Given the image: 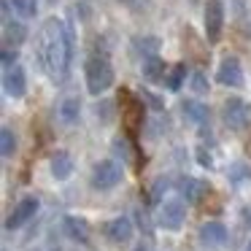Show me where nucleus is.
<instances>
[{
	"instance_id": "7c9ffc66",
	"label": "nucleus",
	"mask_w": 251,
	"mask_h": 251,
	"mask_svg": "<svg viewBox=\"0 0 251 251\" xmlns=\"http://www.w3.org/2000/svg\"><path fill=\"white\" fill-rule=\"evenodd\" d=\"M138 251H146V246H138Z\"/></svg>"
},
{
	"instance_id": "a878e982",
	"label": "nucleus",
	"mask_w": 251,
	"mask_h": 251,
	"mask_svg": "<svg viewBox=\"0 0 251 251\" xmlns=\"http://www.w3.org/2000/svg\"><path fill=\"white\" fill-rule=\"evenodd\" d=\"M192 89H195V92H208V81H205V76H202V73H195V76H192Z\"/></svg>"
},
{
	"instance_id": "aec40b11",
	"label": "nucleus",
	"mask_w": 251,
	"mask_h": 251,
	"mask_svg": "<svg viewBox=\"0 0 251 251\" xmlns=\"http://www.w3.org/2000/svg\"><path fill=\"white\" fill-rule=\"evenodd\" d=\"M78 114H81V100L78 98H65L60 103V119L65 122V125H73V122L78 119Z\"/></svg>"
},
{
	"instance_id": "4468645a",
	"label": "nucleus",
	"mask_w": 251,
	"mask_h": 251,
	"mask_svg": "<svg viewBox=\"0 0 251 251\" xmlns=\"http://www.w3.org/2000/svg\"><path fill=\"white\" fill-rule=\"evenodd\" d=\"M3 41H6V49H17L19 44H25L27 41V27H25L22 22H3Z\"/></svg>"
},
{
	"instance_id": "a211bd4d",
	"label": "nucleus",
	"mask_w": 251,
	"mask_h": 251,
	"mask_svg": "<svg viewBox=\"0 0 251 251\" xmlns=\"http://www.w3.org/2000/svg\"><path fill=\"white\" fill-rule=\"evenodd\" d=\"M184 116L189 122H195V125H205L208 122V116H211V111H208V105H202V103H197V100H186L184 105Z\"/></svg>"
},
{
	"instance_id": "6e6552de",
	"label": "nucleus",
	"mask_w": 251,
	"mask_h": 251,
	"mask_svg": "<svg viewBox=\"0 0 251 251\" xmlns=\"http://www.w3.org/2000/svg\"><path fill=\"white\" fill-rule=\"evenodd\" d=\"M224 125L229 130H246V125H249V105L240 98H229L224 103Z\"/></svg>"
},
{
	"instance_id": "423d86ee",
	"label": "nucleus",
	"mask_w": 251,
	"mask_h": 251,
	"mask_svg": "<svg viewBox=\"0 0 251 251\" xmlns=\"http://www.w3.org/2000/svg\"><path fill=\"white\" fill-rule=\"evenodd\" d=\"M159 227L165 229H181V224H184L186 219V205L184 200H178V197H173V200H165L162 208H159Z\"/></svg>"
},
{
	"instance_id": "f03ea898",
	"label": "nucleus",
	"mask_w": 251,
	"mask_h": 251,
	"mask_svg": "<svg viewBox=\"0 0 251 251\" xmlns=\"http://www.w3.org/2000/svg\"><path fill=\"white\" fill-rule=\"evenodd\" d=\"M84 78H87V92L98 98V95L108 92L114 87V68H111V62L105 57L92 54L87 60V65H84Z\"/></svg>"
},
{
	"instance_id": "c85d7f7f",
	"label": "nucleus",
	"mask_w": 251,
	"mask_h": 251,
	"mask_svg": "<svg viewBox=\"0 0 251 251\" xmlns=\"http://www.w3.org/2000/svg\"><path fill=\"white\" fill-rule=\"evenodd\" d=\"M165 186H168V181H165V178H159L157 184H154V189H151V202H157V200H159V195H162Z\"/></svg>"
},
{
	"instance_id": "2f4dec72",
	"label": "nucleus",
	"mask_w": 251,
	"mask_h": 251,
	"mask_svg": "<svg viewBox=\"0 0 251 251\" xmlns=\"http://www.w3.org/2000/svg\"><path fill=\"white\" fill-rule=\"evenodd\" d=\"M246 251H251V240H249V246H246Z\"/></svg>"
},
{
	"instance_id": "c756f323",
	"label": "nucleus",
	"mask_w": 251,
	"mask_h": 251,
	"mask_svg": "<svg viewBox=\"0 0 251 251\" xmlns=\"http://www.w3.org/2000/svg\"><path fill=\"white\" fill-rule=\"evenodd\" d=\"M246 222H249V227H251V208L246 211Z\"/></svg>"
},
{
	"instance_id": "bb28decb",
	"label": "nucleus",
	"mask_w": 251,
	"mask_h": 251,
	"mask_svg": "<svg viewBox=\"0 0 251 251\" xmlns=\"http://www.w3.org/2000/svg\"><path fill=\"white\" fill-rule=\"evenodd\" d=\"M0 60H3V65H6V71H8V68H14V65H17V51L3 49V57H0Z\"/></svg>"
},
{
	"instance_id": "f257e3e1",
	"label": "nucleus",
	"mask_w": 251,
	"mask_h": 251,
	"mask_svg": "<svg viewBox=\"0 0 251 251\" xmlns=\"http://www.w3.org/2000/svg\"><path fill=\"white\" fill-rule=\"evenodd\" d=\"M73 27L57 17H49L35 35V60L54 84L65 81L73 65Z\"/></svg>"
},
{
	"instance_id": "f8f14e48",
	"label": "nucleus",
	"mask_w": 251,
	"mask_h": 251,
	"mask_svg": "<svg viewBox=\"0 0 251 251\" xmlns=\"http://www.w3.org/2000/svg\"><path fill=\"white\" fill-rule=\"evenodd\" d=\"M105 235L111 238V243L116 246H125L132 240V222L127 216H119V219H111L108 227H105Z\"/></svg>"
},
{
	"instance_id": "9b49d317",
	"label": "nucleus",
	"mask_w": 251,
	"mask_h": 251,
	"mask_svg": "<svg viewBox=\"0 0 251 251\" xmlns=\"http://www.w3.org/2000/svg\"><path fill=\"white\" fill-rule=\"evenodd\" d=\"M200 243L205 249H222L227 243V227L222 222H205L200 227Z\"/></svg>"
},
{
	"instance_id": "412c9836",
	"label": "nucleus",
	"mask_w": 251,
	"mask_h": 251,
	"mask_svg": "<svg viewBox=\"0 0 251 251\" xmlns=\"http://www.w3.org/2000/svg\"><path fill=\"white\" fill-rule=\"evenodd\" d=\"M14 151H17V135H14L11 127H3L0 130V154L3 157H14Z\"/></svg>"
},
{
	"instance_id": "1a4fd4ad",
	"label": "nucleus",
	"mask_w": 251,
	"mask_h": 251,
	"mask_svg": "<svg viewBox=\"0 0 251 251\" xmlns=\"http://www.w3.org/2000/svg\"><path fill=\"white\" fill-rule=\"evenodd\" d=\"M38 197H25V200H19V205L11 211V216L6 219V229H17L22 227L25 222H30V219L38 213Z\"/></svg>"
},
{
	"instance_id": "f3484780",
	"label": "nucleus",
	"mask_w": 251,
	"mask_h": 251,
	"mask_svg": "<svg viewBox=\"0 0 251 251\" xmlns=\"http://www.w3.org/2000/svg\"><path fill=\"white\" fill-rule=\"evenodd\" d=\"M141 73H143V78H146V81H159V78L165 81V76H168V71H165V62L159 60L157 54H154V57H143Z\"/></svg>"
},
{
	"instance_id": "ddd939ff",
	"label": "nucleus",
	"mask_w": 251,
	"mask_h": 251,
	"mask_svg": "<svg viewBox=\"0 0 251 251\" xmlns=\"http://www.w3.org/2000/svg\"><path fill=\"white\" fill-rule=\"evenodd\" d=\"M178 192H181V197H184L186 202H200L202 197L211 192V186H208L205 181H200V178H192V176H186V178L178 181Z\"/></svg>"
},
{
	"instance_id": "dca6fc26",
	"label": "nucleus",
	"mask_w": 251,
	"mask_h": 251,
	"mask_svg": "<svg viewBox=\"0 0 251 251\" xmlns=\"http://www.w3.org/2000/svg\"><path fill=\"white\" fill-rule=\"evenodd\" d=\"M71 173H73V157L68 151H57L51 157V176L57 181H65V178H71Z\"/></svg>"
},
{
	"instance_id": "0eeeda50",
	"label": "nucleus",
	"mask_w": 251,
	"mask_h": 251,
	"mask_svg": "<svg viewBox=\"0 0 251 251\" xmlns=\"http://www.w3.org/2000/svg\"><path fill=\"white\" fill-rule=\"evenodd\" d=\"M216 81L222 87H232V89H240L243 87V68H240V60L238 57H224L222 65L216 71Z\"/></svg>"
},
{
	"instance_id": "9d476101",
	"label": "nucleus",
	"mask_w": 251,
	"mask_h": 251,
	"mask_svg": "<svg viewBox=\"0 0 251 251\" xmlns=\"http://www.w3.org/2000/svg\"><path fill=\"white\" fill-rule=\"evenodd\" d=\"M3 87H6V95L14 100L25 98V92H27V76H25V68L22 65H14L6 71V76H3Z\"/></svg>"
},
{
	"instance_id": "5701e85b",
	"label": "nucleus",
	"mask_w": 251,
	"mask_h": 251,
	"mask_svg": "<svg viewBox=\"0 0 251 251\" xmlns=\"http://www.w3.org/2000/svg\"><path fill=\"white\" fill-rule=\"evenodd\" d=\"M157 46H159L157 38H135V49H138V51H149V57H154Z\"/></svg>"
},
{
	"instance_id": "4be33fe9",
	"label": "nucleus",
	"mask_w": 251,
	"mask_h": 251,
	"mask_svg": "<svg viewBox=\"0 0 251 251\" xmlns=\"http://www.w3.org/2000/svg\"><path fill=\"white\" fill-rule=\"evenodd\" d=\"M11 6L22 19H33L35 14H38V3H35V0H11Z\"/></svg>"
},
{
	"instance_id": "20e7f679",
	"label": "nucleus",
	"mask_w": 251,
	"mask_h": 251,
	"mask_svg": "<svg viewBox=\"0 0 251 251\" xmlns=\"http://www.w3.org/2000/svg\"><path fill=\"white\" fill-rule=\"evenodd\" d=\"M119 181H122V165L114 162V159H100L92 168V186L95 189H100V192L114 189Z\"/></svg>"
},
{
	"instance_id": "cd10ccee",
	"label": "nucleus",
	"mask_w": 251,
	"mask_h": 251,
	"mask_svg": "<svg viewBox=\"0 0 251 251\" xmlns=\"http://www.w3.org/2000/svg\"><path fill=\"white\" fill-rule=\"evenodd\" d=\"M143 100H146V103L151 105L154 111H162V100H159V98H154L151 92H143Z\"/></svg>"
},
{
	"instance_id": "393cba45",
	"label": "nucleus",
	"mask_w": 251,
	"mask_h": 251,
	"mask_svg": "<svg viewBox=\"0 0 251 251\" xmlns=\"http://www.w3.org/2000/svg\"><path fill=\"white\" fill-rule=\"evenodd\" d=\"M229 170H232V173H229V176H232V181H235V184H240V181H243V178H249V168H246V165H232V168H229Z\"/></svg>"
},
{
	"instance_id": "7ed1b4c3",
	"label": "nucleus",
	"mask_w": 251,
	"mask_h": 251,
	"mask_svg": "<svg viewBox=\"0 0 251 251\" xmlns=\"http://www.w3.org/2000/svg\"><path fill=\"white\" fill-rule=\"evenodd\" d=\"M119 103H122V122H125L127 132L135 135L143 127V108H146V105H143L130 89H122L119 92Z\"/></svg>"
},
{
	"instance_id": "6ab92c4d",
	"label": "nucleus",
	"mask_w": 251,
	"mask_h": 251,
	"mask_svg": "<svg viewBox=\"0 0 251 251\" xmlns=\"http://www.w3.org/2000/svg\"><path fill=\"white\" fill-rule=\"evenodd\" d=\"M184 81H186V65L178 62V65H173L168 71V76H165V87H168V92H178V89L184 87Z\"/></svg>"
},
{
	"instance_id": "39448f33",
	"label": "nucleus",
	"mask_w": 251,
	"mask_h": 251,
	"mask_svg": "<svg viewBox=\"0 0 251 251\" xmlns=\"http://www.w3.org/2000/svg\"><path fill=\"white\" fill-rule=\"evenodd\" d=\"M224 27V3L222 0H208L205 3V38L208 44H216L222 38Z\"/></svg>"
},
{
	"instance_id": "473e14b6",
	"label": "nucleus",
	"mask_w": 251,
	"mask_h": 251,
	"mask_svg": "<svg viewBox=\"0 0 251 251\" xmlns=\"http://www.w3.org/2000/svg\"><path fill=\"white\" fill-rule=\"evenodd\" d=\"M51 251H57V249H51Z\"/></svg>"
},
{
	"instance_id": "2eb2a0df",
	"label": "nucleus",
	"mask_w": 251,
	"mask_h": 251,
	"mask_svg": "<svg viewBox=\"0 0 251 251\" xmlns=\"http://www.w3.org/2000/svg\"><path fill=\"white\" fill-rule=\"evenodd\" d=\"M62 227H65L68 238L76 240V243H87V240H89V224L84 222V219H78V216H65Z\"/></svg>"
},
{
	"instance_id": "b1692460",
	"label": "nucleus",
	"mask_w": 251,
	"mask_h": 251,
	"mask_svg": "<svg viewBox=\"0 0 251 251\" xmlns=\"http://www.w3.org/2000/svg\"><path fill=\"white\" fill-rule=\"evenodd\" d=\"M114 149H116V154H119L122 159H130L132 157V149H130V143H127L125 138H114Z\"/></svg>"
}]
</instances>
